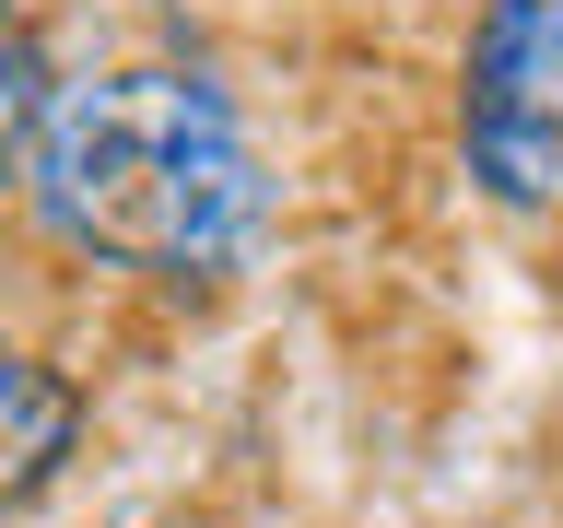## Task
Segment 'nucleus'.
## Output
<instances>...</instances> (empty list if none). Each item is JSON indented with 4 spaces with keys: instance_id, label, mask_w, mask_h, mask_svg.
<instances>
[{
    "instance_id": "obj_2",
    "label": "nucleus",
    "mask_w": 563,
    "mask_h": 528,
    "mask_svg": "<svg viewBox=\"0 0 563 528\" xmlns=\"http://www.w3.org/2000/svg\"><path fill=\"white\" fill-rule=\"evenodd\" d=\"M457 165L505 211L563 188V0H482L457 59Z\"/></svg>"
},
{
    "instance_id": "obj_1",
    "label": "nucleus",
    "mask_w": 563,
    "mask_h": 528,
    "mask_svg": "<svg viewBox=\"0 0 563 528\" xmlns=\"http://www.w3.org/2000/svg\"><path fill=\"white\" fill-rule=\"evenodd\" d=\"M24 200L47 223V246L176 282V294L235 282L271 235V165H258L235 95L211 70H165V59L59 82Z\"/></svg>"
},
{
    "instance_id": "obj_4",
    "label": "nucleus",
    "mask_w": 563,
    "mask_h": 528,
    "mask_svg": "<svg viewBox=\"0 0 563 528\" xmlns=\"http://www.w3.org/2000/svg\"><path fill=\"white\" fill-rule=\"evenodd\" d=\"M47 106H59V70H47V47H35L24 24H0V176L24 188L35 141H47Z\"/></svg>"
},
{
    "instance_id": "obj_3",
    "label": "nucleus",
    "mask_w": 563,
    "mask_h": 528,
    "mask_svg": "<svg viewBox=\"0 0 563 528\" xmlns=\"http://www.w3.org/2000/svg\"><path fill=\"white\" fill-rule=\"evenodd\" d=\"M70 447H82V387L47 352H0V517L47 505Z\"/></svg>"
}]
</instances>
